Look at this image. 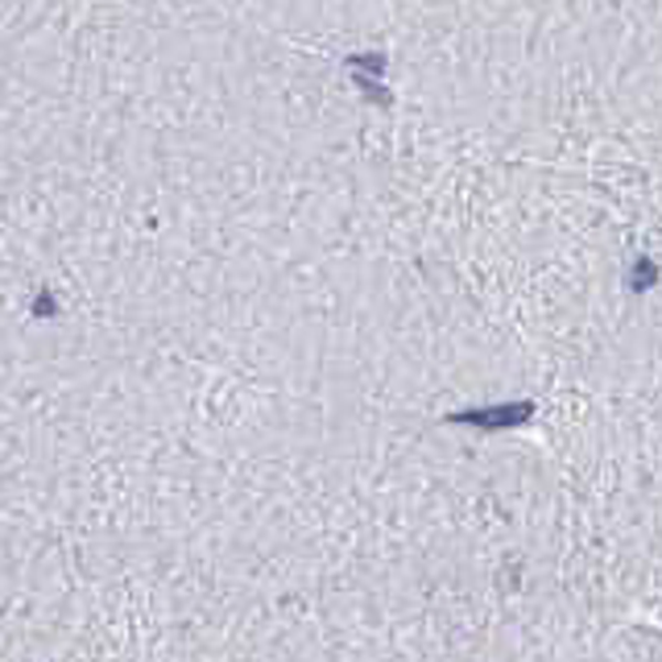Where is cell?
Returning a JSON list of instances; mask_svg holds the SVG:
<instances>
[{
    "label": "cell",
    "mask_w": 662,
    "mask_h": 662,
    "mask_svg": "<svg viewBox=\"0 0 662 662\" xmlns=\"http://www.w3.org/2000/svg\"><path fill=\"white\" fill-rule=\"evenodd\" d=\"M21 311L419 419L510 386L464 137L211 0H9Z\"/></svg>",
    "instance_id": "obj_1"
},
{
    "label": "cell",
    "mask_w": 662,
    "mask_h": 662,
    "mask_svg": "<svg viewBox=\"0 0 662 662\" xmlns=\"http://www.w3.org/2000/svg\"><path fill=\"white\" fill-rule=\"evenodd\" d=\"M332 54L443 129L560 158L605 112L659 0H211Z\"/></svg>",
    "instance_id": "obj_2"
}]
</instances>
